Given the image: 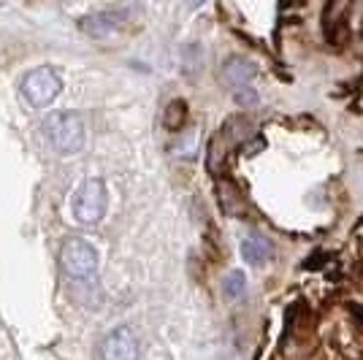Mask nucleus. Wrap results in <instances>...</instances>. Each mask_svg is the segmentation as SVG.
<instances>
[{
    "instance_id": "4",
    "label": "nucleus",
    "mask_w": 363,
    "mask_h": 360,
    "mask_svg": "<svg viewBox=\"0 0 363 360\" xmlns=\"http://www.w3.org/2000/svg\"><path fill=\"white\" fill-rule=\"evenodd\" d=\"M106 203H108L106 184L101 179H87L79 187V193L74 196V201H71V209H74V217L79 223L95 225V223L104 220Z\"/></svg>"
},
{
    "instance_id": "8",
    "label": "nucleus",
    "mask_w": 363,
    "mask_h": 360,
    "mask_svg": "<svg viewBox=\"0 0 363 360\" xmlns=\"http://www.w3.org/2000/svg\"><path fill=\"white\" fill-rule=\"evenodd\" d=\"M274 249L272 244L263 239V236H247V239L242 241V257L250 263V266H266L269 260H272Z\"/></svg>"
},
{
    "instance_id": "5",
    "label": "nucleus",
    "mask_w": 363,
    "mask_h": 360,
    "mask_svg": "<svg viewBox=\"0 0 363 360\" xmlns=\"http://www.w3.org/2000/svg\"><path fill=\"white\" fill-rule=\"evenodd\" d=\"M223 79L225 84L233 90V95L239 98V103H257V95L252 92V79H255V65L233 57L223 65Z\"/></svg>"
},
{
    "instance_id": "9",
    "label": "nucleus",
    "mask_w": 363,
    "mask_h": 360,
    "mask_svg": "<svg viewBox=\"0 0 363 360\" xmlns=\"http://www.w3.org/2000/svg\"><path fill=\"white\" fill-rule=\"evenodd\" d=\"M244 290H247V276H244L242 271H230L225 276V282H223V293L230 300H236L244 296Z\"/></svg>"
},
{
    "instance_id": "7",
    "label": "nucleus",
    "mask_w": 363,
    "mask_h": 360,
    "mask_svg": "<svg viewBox=\"0 0 363 360\" xmlns=\"http://www.w3.org/2000/svg\"><path fill=\"white\" fill-rule=\"evenodd\" d=\"M125 14L122 11H101V14H90L82 19V30L87 33L90 38H108L122 28Z\"/></svg>"
},
{
    "instance_id": "10",
    "label": "nucleus",
    "mask_w": 363,
    "mask_h": 360,
    "mask_svg": "<svg viewBox=\"0 0 363 360\" xmlns=\"http://www.w3.org/2000/svg\"><path fill=\"white\" fill-rule=\"evenodd\" d=\"M187 120V106L182 103V101H171V106L166 108V128L168 130H177L182 128Z\"/></svg>"
},
{
    "instance_id": "3",
    "label": "nucleus",
    "mask_w": 363,
    "mask_h": 360,
    "mask_svg": "<svg viewBox=\"0 0 363 360\" xmlns=\"http://www.w3.org/2000/svg\"><path fill=\"white\" fill-rule=\"evenodd\" d=\"M60 266L76 282L90 279V276H95V271H98V252H95V247H92L90 241L76 239L74 236V239H68L62 244Z\"/></svg>"
},
{
    "instance_id": "2",
    "label": "nucleus",
    "mask_w": 363,
    "mask_h": 360,
    "mask_svg": "<svg viewBox=\"0 0 363 360\" xmlns=\"http://www.w3.org/2000/svg\"><path fill=\"white\" fill-rule=\"evenodd\" d=\"M62 90V81L57 71L55 68H49V65H41V68H33L30 74L22 79V84H19V92H22V98L33 106V108H44L49 106Z\"/></svg>"
},
{
    "instance_id": "1",
    "label": "nucleus",
    "mask_w": 363,
    "mask_h": 360,
    "mask_svg": "<svg viewBox=\"0 0 363 360\" xmlns=\"http://www.w3.org/2000/svg\"><path fill=\"white\" fill-rule=\"evenodd\" d=\"M44 135L52 150L60 154H74L84 147V125L74 111H55L44 120Z\"/></svg>"
},
{
    "instance_id": "6",
    "label": "nucleus",
    "mask_w": 363,
    "mask_h": 360,
    "mask_svg": "<svg viewBox=\"0 0 363 360\" xmlns=\"http://www.w3.org/2000/svg\"><path fill=\"white\" fill-rule=\"evenodd\" d=\"M101 360H138L136 333L128 325L108 330L101 342Z\"/></svg>"
}]
</instances>
